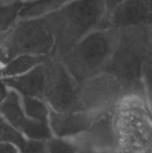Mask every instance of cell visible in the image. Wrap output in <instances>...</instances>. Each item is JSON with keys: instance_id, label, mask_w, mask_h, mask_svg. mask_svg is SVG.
<instances>
[{"instance_id": "277c9868", "label": "cell", "mask_w": 152, "mask_h": 153, "mask_svg": "<svg viewBox=\"0 0 152 153\" xmlns=\"http://www.w3.org/2000/svg\"><path fill=\"white\" fill-rule=\"evenodd\" d=\"M54 49L55 39L45 17L20 18L0 42V66L22 54L53 56Z\"/></svg>"}, {"instance_id": "8fae6325", "label": "cell", "mask_w": 152, "mask_h": 153, "mask_svg": "<svg viewBox=\"0 0 152 153\" xmlns=\"http://www.w3.org/2000/svg\"><path fill=\"white\" fill-rule=\"evenodd\" d=\"M50 56H36L30 54L18 55L9 60L2 68V78H9L24 74L37 66L46 63Z\"/></svg>"}, {"instance_id": "5bb4252c", "label": "cell", "mask_w": 152, "mask_h": 153, "mask_svg": "<svg viewBox=\"0 0 152 153\" xmlns=\"http://www.w3.org/2000/svg\"><path fill=\"white\" fill-rule=\"evenodd\" d=\"M21 99L27 118L37 121H48L51 109L44 100L28 96H21Z\"/></svg>"}, {"instance_id": "52a82bcc", "label": "cell", "mask_w": 152, "mask_h": 153, "mask_svg": "<svg viewBox=\"0 0 152 153\" xmlns=\"http://www.w3.org/2000/svg\"><path fill=\"white\" fill-rule=\"evenodd\" d=\"M108 111L82 110L73 112H56L50 110L48 123L53 136L76 139L86 134L94 124Z\"/></svg>"}, {"instance_id": "30bf717a", "label": "cell", "mask_w": 152, "mask_h": 153, "mask_svg": "<svg viewBox=\"0 0 152 153\" xmlns=\"http://www.w3.org/2000/svg\"><path fill=\"white\" fill-rule=\"evenodd\" d=\"M0 117L9 125L20 131L27 117L24 114L21 96L9 90L6 97L0 103Z\"/></svg>"}, {"instance_id": "d6986e66", "label": "cell", "mask_w": 152, "mask_h": 153, "mask_svg": "<svg viewBox=\"0 0 152 153\" xmlns=\"http://www.w3.org/2000/svg\"><path fill=\"white\" fill-rule=\"evenodd\" d=\"M125 0H104L105 2V5H106V9H107V17L110 14V13L117 6L119 5L121 3H123ZM107 20V18H106ZM106 23V22H105Z\"/></svg>"}, {"instance_id": "484cf974", "label": "cell", "mask_w": 152, "mask_h": 153, "mask_svg": "<svg viewBox=\"0 0 152 153\" xmlns=\"http://www.w3.org/2000/svg\"><path fill=\"white\" fill-rule=\"evenodd\" d=\"M147 2L149 3V4H150V6H151V8L152 10V0H147Z\"/></svg>"}, {"instance_id": "603a6c76", "label": "cell", "mask_w": 152, "mask_h": 153, "mask_svg": "<svg viewBox=\"0 0 152 153\" xmlns=\"http://www.w3.org/2000/svg\"><path fill=\"white\" fill-rule=\"evenodd\" d=\"M147 34H148V39H149V43L151 47V52L152 56V22L147 25Z\"/></svg>"}, {"instance_id": "ffe728a7", "label": "cell", "mask_w": 152, "mask_h": 153, "mask_svg": "<svg viewBox=\"0 0 152 153\" xmlns=\"http://www.w3.org/2000/svg\"><path fill=\"white\" fill-rule=\"evenodd\" d=\"M0 153H21V152L12 144L0 143Z\"/></svg>"}, {"instance_id": "7a4b0ae2", "label": "cell", "mask_w": 152, "mask_h": 153, "mask_svg": "<svg viewBox=\"0 0 152 153\" xmlns=\"http://www.w3.org/2000/svg\"><path fill=\"white\" fill-rule=\"evenodd\" d=\"M151 64L147 25L117 29L115 48L103 73L116 79L125 91L142 82Z\"/></svg>"}, {"instance_id": "d4e9b609", "label": "cell", "mask_w": 152, "mask_h": 153, "mask_svg": "<svg viewBox=\"0 0 152 153\" xmlns=\"http://www.w3.org/2000/svg\"><path fill=\"white\" fill-rule=\"evenodd\" d=\"M5 35H6V34H4V35H1V34H0V42L4 39V38L5 37Z\"/></svg>"}, {"instance_id": "4fadbf2b", "label": "cell", "mask_w": 152, "mask_h": 153, "mask_svg": "<svg viewBox=\"0 0 152 153\" xmlns=\"http://www.w3.org/2000/svg\"><path fill=\"white\" fill-rule=\"evenodd\" d=\"M23 3L0 0V34H7L20 19Z\"/></svg>"}, {"instance_id": "6da1fadb", "label": "cell", "mask_w": 152, "mask_h": 153, "mask_svg": "<svg viewBox=\"0 0 152 153\" xmlns=\"http://www.w3.org/2000/svg\"><path fill=\"white\" fill-rule=\"evenodd\" d=\"M55 39L53 57H59L89 33L105 28L104 0H71L44 16Z\"/></svg>"}, {"instance_id": "5b68a950", "label": "cell", "mask_w": 152, "mask_h": 153, "mask_svg": "<svg viewBox=\"0 0 152 153\" xmlns=\"http://www.w3.org/2000/svg\"><path fill=\"white\" fill-rule=\"evenodd\" d=\"M120 153H152V116L140 104L121 108L114 121Z\"/></svg>"}, {"instance_id": "e0dca14e", "label": "cell", "mask_w": 152, "mask_h": 153, "mask_svg": "<svg viewBox=\"0 0 152 153\" xmlns=\"http://www.w3.org/2000/svg\"><path fill=\"white\" fill-rule=\"evenodd\" d=\"M46 143L47 153H77L81 149L80 144L74 139L53 136Z\"/></svg>"}, {"instance_id": "2e32d148", "label": "cell", "mask_w": 152, "mask_h": 153, "mask_svg": "<svg viewBox=\"0 0 152 153\" xmlns=\"http://www.w3.org/2000/svg\"><path fill=\"white\" fill-rule=\"evenodd\" d=\"M26 142L27 139L19 130L9 125L0 117V143L12 144L21 152L25 146Z\"/></svg>"}, {"instance_id": "44dd1931", "label": "cell", "mask_w": 152, "mask_h": 153, "mask_svg": "<svg viewBox=\"0 0 152 153\" xmlns=\"http://www.w3.org/2000/svg\"><path fill=\"white\" fill-rule=\"evenodd\" d=\"M8 91H9V89L5 86L4 82H3L2 74H1V66H0V103L6 97Z\"/></svg>"}, {"instance_id": "9a60e30c", "label": "cell", "mask_w": 152, "mask_h": 153, "mask_svg": "<svg viewBox=\"0 0 152 153\" xmlns=\"http://www.w3.org/2000/svg\"><path fill=\"white\" fill-rule=\"evenodd\" d=\"M20 132L26 139L33 141L47 142L53 137L48 121H37L27 118Z\"/></svg>"}, {"instance_id": "9c48e42d", "label": "cell", "mask_w": 152, "mask_h": 153, "mask_svg": "<svg viewBox=\"0 0 152 153\" xmlns=\"http://www.w3.org/2000/svg\"><path fill=\"white\" fill-rule=\"evenodd\" d=\"M46 63L24 74L3 78V82L9 90L16 91L20 96L35 97L43 100L47 81Z\"/></svg>"}, {"instance_id": "ac0fdd59", "label": "cell", "mask_w": 152, "mask_h": 153, "mask_svg": "<svg viewBox=\"0 0 152 153\" xmlns=\"http://www.w3.org/2000/svg\"><path fill=\"white\" fill-rule=\"evenodd\" d=\"M21 153H47L46 142L28 140Z\"/></svg>"}, {"instance_id": "ba28073f", "label": "cell", "mask_w": 152, "mask_h": 153, "mask_svg": "<svg viewBox=\"0 0 152 153\" xmlns=\"http://www.w3.org/2000/svg\"><path fill=\"white\" fill-rule=\"evenodd\" d=\"M151 22L152 10L147 0H125L107 17L105 28H133Z\"/></svg>"}, {"instance_id": "3957f363", "label": "cell", "mask_w": 152, "mask_h": 153, "mask_svg": "<svg viewBox=\"0 0 152 153\" xmlns=\"http://www.w3.org/2000/svg\"><path fill=\"white\" fill-rule=\"evenodd\" d=\"M116 40V30L100 28L82 38L57 57L71 76L81 83L103 73Z\"/></svg>"}, {"instance_id": "8992f818", "label": "cell", "mask_w": 152, "mask_h": 153, "mask_svg": "<svg viewBox=\"0 0 152 153\" xmlns=\"http://www.w3.org/2000/svg\"><path fill=\"white\" fill-rule=\"evenodd\" d=\"M46 67L47 81L43 100L50 109L56 112L87 110L82 102L80 84L62 63L56 57L50 56Z\"/></svg>"}, {"instance_id": "cb8c5ba5", "label": "cell", "mask_w": 152, "mask_h": 153, "mask_svg": "<svg viewBox=\"0 0 152 153\" xmlns=\"http://www.w3.org/2000/svg\"><path fill=\"white\" fill-rule=\"evenodd\" d=\"M6 1H13V2H21V3H24L28 0H6Z\"/></svg>"}, {"instance_id": "7c38bea8", "label": "cell", "mask_w": 152, "mask_h": 153, "mask_svg": "<svg viewBox=\"0 0 152 153\" xmlns=\"http://www.w3.org/2000/svg\"><path fill=\"white\" fill-rule=\"evenodd\" d=\"M71 0H28L23 3L20 18H39L47 16L64 6Z\"/></svg>"}, {"instance_id": "7402d4cb", "label": "cell", "mask_w": 152, "mask_h": 153, "mask_svg": "<svg viewBox=\"0 0 152 153\" xmlns=\"http://www.w3.org/2000/svg\"><path fill=\"white\" fill-rule=\"evenodd\" d=\"M77 153H108L102 150H98L90 147H81L79 152Z\"/></svg>"}]
</instances>
